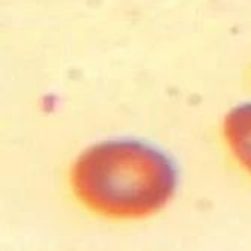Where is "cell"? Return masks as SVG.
Here are the masks:
<instances>
[{
	"label": "cell",
	"instance_id": "2",
	"mask_svg": "<svg viewBox=\"0 0 251 251\" xmlns=\"http://www.w3.org/2000/svg\"><path fill=\"white\" fill-rule=\"evenodd\" d=\"M225 135L238 162L251 172V103L229 112L225 121Z\"/></svg>",
	"mask_w": 251,
	"mask_h": 251
},
{
	"label": "cell",
	"instance_id": "1",
	"mask_svg": "<svg viewBox=\"0 0 251 251\" xmlns=\"http://www.w3.org/2000/svg\"><path fill=\"white\" fill-rule=\"evenodd\" d=\"M76 198L91 211L112 218H138L159 211L175 190V171L157 150L133 142L94 145L72 171Z\"/></svg>",
	"mask_w": 251,
	"mask_h": 251
}]
</instances>
